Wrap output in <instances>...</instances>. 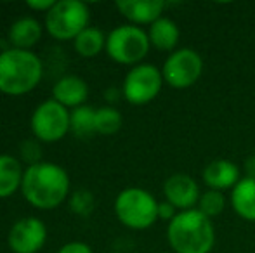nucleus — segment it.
Listing matches in <instances>:
<instances>
[{"label":"nucleus","instance_id":"nucleus-1","mask_svg":"<svg viewBox=\"0 0 255 253\" xmlns=\"http://www.w3.org/2000/svg\"><path fill=\"white\" fill-rule=\"evenodd\" d=\"M21 194L38 210H54L70 194V175L57 163L38 162L24 169Z\"/></svg>","mask_w":255,"mask_h":253},{"label":"nucleus","instance_id":"nucleus-2","mask_svg":"<svg viewBox=\"0 0 255 253\" xmlns=\"http://www.w3.org/2000/svg\"><path fill=\"white\" fill-rule=\"evenodd\" d=\"M44 77L42 59L33 51L9 47L0 52V92L24 95L35 90Z\"/></svg>","mask_w":255,"mask_h":253},{"label":"nucleus","instance_id":"nucleus-3","mask_svg":"<svg viewBox=\"0 0 255 253\" xmlns=\"http://www.w3.org/2000/svg\"><path fill=\"white\" fill-rule=\"evenodd\" d=\"M167 241L175 253H210L215 227L212 219L196 208L179 212L167 226Z\"/></svg>","mask_w":255,"mask_h":253},{"label":"nucleus","instance_id":"nucleus-4","mask_svg":"<svg viewBox=\"0 0 255 253\" xmlns=\"http://www.w3.org/2000/svg\"><path fill=\"white\" fill-rule=\"evenodd\" d=\"M156 198L142 187H127L115 198V215L125 227L134 231L149 229L158 220Z\"/></svg>","mask_w":255,"mask_h":253},{"label":"nucleus","instance_id":"nucleus-5","mask_svg":"<svg viewBox=\"0 0 255 253\" xmlns=\"http://www.w3.org/2000/svg\"><path fill=\"white\" fill-rule=\"evenodd\" d=\"M91 9L80 0H59L45 14L44 28L59 42H73L84 30L91 26Z\"/></svg>","mask_w":255,"mask_h":253},{"label":"nucleus","instance_id":"nucleus-6","mask_svg":"<svg viewBox=\"0 0 255 253\" xmlns=\"http://www.w3.org/2000/svg\"><path fill=\"white\" fill-rule=\"evenodd\" d=\"M149 44L148 31L134 24H120L113 28L106 37V54L118 64L137 66L148 56Z\"/></svg>","mask_w":255,"mask_h":253},{"label":"nucleus","instance_id":"nucleus-7","mask_svg":"<svg viewBox=\"0 0 255 253\" xmlns=\"http://www.w3.org/2000/svg\"><path fill=\"white\" fill-rule=\"evenodd\" d=\"M165 80L161 70L154 64L141 63L130 68L122 84V94L125 101L134 106H144L154 101L163 87Z\"/></svg>","mask_w":255,"mask_h":253},{"label":"nucleus","instance_id":"nucleus-8","mask_svg":"<svg viewBox=\"0 0 255 253\" xmlns=\"http://www.w3.org/2000/svg\"><path fill=\"white\" fill-rule=\"evenodd\" d=\"M31 134L38 142H59L71 130L70 109L54 99L44 101L35 108L30 120Z\"/></svg>","mask_w":255,"mask_h":253},{"label":"nucleus","instance_id":"nucleus-9","mask_svg":"<svg viewBox=\"0 0 255 253\" xmlns=\"http://www.w3.org/2000/svg\"><path fill=\"white\" fill-rule=\"evenodd\" d=\"M203 73V59L195 49L182 47L168 54L161 66V75L172 88H189L200 80Z\"/></svg>","mask_w":255,"mask_h":253},{"label":"nucleus","instance_id":"nucleus-10","mask_svg":"<svg viewBox=\"0 0 255 253\" xmlns=\"http://www.w3.org/2000/svg\"><path fill=\"white\" fill-rule=\"evenodd\" d=\"M47 241V227L38 217L16 220L7 234V245L12 253H38Z\"/></svg>","mask_w":255,"mask_h":253},{"label":"nucleus","instance_id":"nucleus-11","mask_svg":"<svg viewBox=\"0 0 255 253\" xmlns=\"http://www.w3.org/2000/svg\"><path fill=\"white\" fill-rule=\"evenodd\" d=\"M165 201H168L177 212L195 210L200 201V186L188 173H174L163 184Z\"/></svg>","mask_w":255,"mask_h":253},{"label":"nucleus","instance_id":"nucleus-12","mask_svg":"<svg viewBox=\"0 0 255 253\" xmlns=\"http://www.w3.org/2000/svg\"><path fill=\"white\" fill-rule=\"evenodd\" d=\"M167 3L161 0H120L117 2V9L128 24L151 26L154 21H158L163 14Z\"/></svg>","mask_w":255,"mask_h":253},{"label":"nucleus","instance_id":"nucleus-13","mask_svg":"<svg viewBox=\"0 0 255 253\" xmlns=\"http://www.w3.org/2000/svg\"><path fill=\"white\" fill-rule=\"evenodd\" d=\"M203 182L208 189L221 191L231 189L240 182V167L231 160H214L203 169Z\"/></svg>","mask_w":255,"mask_h":253},{"label":"nucleus","instance_id":"nucleus-14","mask_svg":"<svg viewBox=\"0 0 255 253\" xmlns=\"http://www.w3.org/2000/svg\"><path fill=\"white\" fill-rule=\"evenodd\" d=\"M89 97V87L84 78L77 75H66L59 78L52 87V99L61 106L71 109L84 106Z\"/></svg>","mask_w":255,"mask_h":253},{"label":"nucleus","instance_id":"nucleus-15","mask_svg":"<svg viewBox=\"0 0 255 253\" xmlns=\"http://www.w3.org/2000/svg\"><path fill=\"white\" fill-rule=\"evenodd\" d=\"M45 28L38 19L31 16L19 17L9 28V42L14 49H23V51H31V47L40 42L42 33Z\"/></svg>","mask_w":255,"mask_h":253},{"label":"nucleus","instance_id":"nucleus-16","mask_svg":"<svg viewBox=\"0 0 255 253\" xmlns=\"http://www.w3.org/2000/svg\"><path fill=\"white\" fill-rule=\"evenodd\" d=\"M148 37L151 47H154L156 51L174 52L179 40H181V30H179L175 21H172L170 17L161 16L160 19L154 21L149 26Z\"/></svg>","mask_w":255,"mask_h":253},{"label":"nucleus","instance_id":"nucleus-17","mask_svg":"<svg viewBox=\"0 0 255 253\" xmlns=\"http://www.w3.org/2000/svg\"><path fill=\"white\" fill-rule=\"evenodd\" d=\"M231 206L238 217L255 222V179L242 177L231 191Z\"/></svg>","mask_w":255,"mask_h":253},{"label":"nucleus","instance_id":"nucleus-18","mask_svg":"<svg viewBox=\"0 0 255 253\" xmlns=\"http://www.w3.org/2000/svg\"><path fill=\"white\" fill-rule=\"evenodd\" d=\"M24 169L23 163L12 155H0V199L21 191Z\"/></svg>","mask_w":255,"mask_h":253},{"label":"nucleus","instance_id":"nucleus-19","mask_svg":"<svg viewBox=\"0 0 255 253\" xmlns=\"http://www.w3.org/2000/svg\"><path fill=\"white\" fill-rule=\"evenodd\" d=\"M106 37L103 30L96 26H89L73 40V49L80 58L91 59L106 51Z\"/></svg>","mask_w":255,"mask_h":253},{"label":"nucleus","instance_id":"nucleus-20","mask_svg":"<svg viewBox=\"0 0 255 253\" xmlns=\"http://www.w3.org/2000/svg\"><path fill=\"white\" fill-rule=\"evenodd\" d=\"M71 134L78 139H87L96 134V108L89 104L78 106L70 111Z\"/></svg>","mask_w":255,"mask_h":253},{"label":"nucleus","instance_id":"nucleus-21","mask_svg":"<svg viewBox=\"0 0 255 253\" xmlns=\"http://www.w3.org/2000/svg\"><path fill=\"white\" fill-rule=\"evenodd\" d=\"M124 118L115 106H103L96 109V134L113 135L122 128Z\"/></svg>","mask_w":255,"mask_h":253},{"label":"nucleus","instance_id":"nucleus-22","mask_svg":"<svg viewBox=\"0 0 255 253\" xmlns=\"http://www.w3.org/2000/svg\"><path fill=\"white\" fill-rule=\"evenodd\" d=\"M224 208H226L224 192L214 191V189H207L205 192H202L198 206H196V210H200L208 219H214V217L221 215V213L224 212Z\"/></svg>","mask_w":255,"mask_h":253},{"label":"nucleus","instance_id":"nucleus-23","mask_svg":"<svg viewBox=\"0 0 255 253\" xmlns=\"http://www.w3.org/2000/svg\"><path fill=\"white\" fill-rule=\"evenodd\" d=\"M70 208L77 215H89L94 210V196H92V192L87 189L75 191L70 198Z\"/></svg>","mask_w":255,"mask_h":253},{"label":"nucleus","instance_id":"nucleus-24","mask_svg":"<svg viewBox=\"0 0 255 253\" xmlns=\"http://www.w3.org/2000/svg\"><path fill=\"white\" fill-rule=\"evenodd\" d=\"M40 142L37 139H30V141H24L21 144V158L28 163V167L40 162Z\"/></svg>","mask_w":255,"mask_h":253},{"label":"nucleus","instance_id":"nucleus-25","mask_svg":"<svg viewBox=\"0 0 255 253\" xmlns=\"http://www.w3.org/2000/svg\"><path fill=\"white\" fill-rule=\"evenodd\" d=\"M57 253H94L92 248L89 247L84 241H70V243L63 245V247L57 250Z\"/></svg>","mask_w":255,"mask_h":253},{"label":"nucleus","instance_id":"nucleus-26","mask_svg":"<svg viewBox=\"0 0 255 253\" xmlns=\"http://www.w3.org/2000/svg\"><path fill=\"white\" fill-rule=\"evenodd\" d=\"M177 213L179 212L168 201H161L160 205H158V219L170 222V220H174V217L177 215Z\"/></svg>","mask_w":255,"mask_h":253},{"label":"nucleus","instance_id":"nucleus-27","mask_svg":"<svg viewBox=\"0 0 255 253\" xmlns=\"http://www.w3.org/2000/svg\"><path fill=\"white\" fill-rule=\"evenodd\" d=\"M54 3H56V0H42V2H35V0H31V2H26V7L31 10H35V12L47 14L49 10L54 7Z\"/></svg>","mask_w":255,"mask_h":253},{"label":"nucleus","instance_id":"nucleus-28","mask_svg":"<svg viewBox=\"0 0 255 253\" xmlns=\"http://www.w3.org/2000/svg\"><path fill=\"white\" fill-rule=\"evenodd\" d=\"M243 170H245V177H249V179H255V153L245 160V163H243Z\"/></svg>","mask_w":255,"mask_h":253},{"label":"nucleus","instance_id":"nucleus-29","mask_svg":"<svg viewBox=\"0 0 255 253\" xmlns=\"http://www.w3.org/2000/svg\"><path fill=\"white\" fill-rule=\"evenodd\" d=\"M104 95H106V99L110 102H115L120 95H124V94H122V90H117V88H108V90L104 92Z\"/></svg>","mask_w":255,"mask_h":253}]
</instances>
